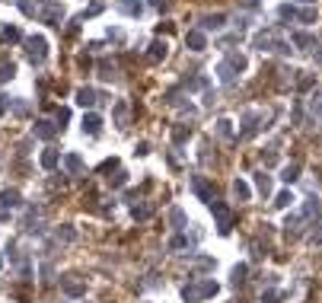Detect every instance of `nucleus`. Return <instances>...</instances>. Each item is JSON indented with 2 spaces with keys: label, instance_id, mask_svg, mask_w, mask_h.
<instances>
[{
  "label": "nucleus",
  "instance_id": "nucleus-1",
  "mask_svg": "<svg viewBox=\"0 0 322 303\" xmlns=\"http://www.w3.org/2000/svg\"><path fill=\"white\" fill-rule=\"evenodd\" d=\"M256 48L258 51H278V55H290V42H284V38L278 35V29H265L256 35Z\"/></svg>",
  "mask_w": 322,
  "mask_h": 303
},
{
  "label": "nucleus",
  "instance_id": "nucleus-2",
  "mask_svg": "<svg viewBox=\"0 0 322 303\" xmlns=\"http://www.w3.org/2000/svg\"><path fill=\"white\" fill-rule=\"evenodd\" d=\"M211 211H214V217H217V230L226 236V233H230V227H233V211H230L226 204H220L217 198L211 201Z\"/></svg>",
  "mask_w": 322,
  "mask_h": 303
},
{
  "label": "nucleus",
  "instance_id": "nucleus-3",
  "mask_svg": "<svg viewBox=\"0 0 322 303\" xmlns=\"http://www.w3.org/2000/svg\"><path fill=\"white\" fill-rule=\"evenodd\" d=\"M26 51H29V61H32V64H45V55H48V48H45V38H42V35L26 38Z\"/></svg>",
  "mask_w": 322,
  "mask_h": 303
},
{
  "label": "nucleus",
  "instance_id": "nucleus-4",
  "mask_svg": "<svg viewBox=\"0 0 322 303\" xmlns=\"http://www.w3.org/2000/svg\"><path fill=\"white\" fill-rule=\"evenodd\" d=\"M217 294V281H201L198 287H185V300L194 303V300H201V297H214Z\"/></svg>",
  "mask_w": 322,
  "mask_h": 303
},
{
  "label": "nucleus",
  "instance_id": "nucleus-5",
  "mask_svg": "<svg viewBox=\"0 0 322 303\" xmlns=\"http://www.w3.org/2000/svg\"><path fill=\"white\" fill-rule=\"evenodd\" d=\"M261 125H265V115H261V112H246V115H243V131H239V137H252L256 131H261Z\"/></svg>",
  "mask_w": 322,
  "mask_h": 303
},
{
  "label": "nucleus",
  "instance_id": "nucleus-6",
  "mask_svg": "<svg viewBox=\"0 0 322 303\" xmlns=\"http://www.w3.org/2000/svg\"><path fill=\"white\" fill-rule=\"evenodd\" d=\"M192 188H194V195H198L201 201H207V204L214 201V188L207 185V179H204V176H192Z\"/></svg>",
  "mask_w": 322,
  "mask_h": 303
},
{
  "label": "nucleus",
  "instance_id": "nucleus-7",
  "mask_svg": "<svg viewBox=\"0 0 322 303\" xmlns=\"http://www.w3.org/2000/svg\"><path fill=\"white\" fill-rule=\"evenodd\" d=\"M217 73H220V83H224V86H236V80H239V73H243V70H236L230 61H224V64L217 67Z\"/></svg>",
  "mask_w": 322,
  "mask_h": 303
},
{
  "label": "nucleus",
  "instance_id": "nucleus-8",
  "mask_svg": "<svg viewBox=\"0 0 322 303\" xmlns=\"http://www.w3.org/2000/svg\"><path fill=\"white\" fill-rule=\"evenodd\" d=\"M185 45H189L192 51H204V48H207V35H204L201 29H192L189 35H185Z\"/></svg>",
  "mask_w": 322,
  "mask_h": 303
},
{
  "label": "nucleus",
  "instance_id": "nucleus-9",
  "mask_svg": "<svg viewBox=\"0 0 322 303\" xmlns=\"http://www.w3.org/2000/svg\"><path fill=\"white\" fill-rule=\"evenodd\" d=\"M226 26V16L224 13H214V16H204L201 19V32H217V29H224Z\"/></svg>",
  "mask_w": 322,
  "mask_h": 303
},
{
  "label": "nucleus",
  "instance_id": "nucleus-10",
  "mask_svg": "<svg viewBox=\"0 0 322 303\" xmlns=\"http://www.w3.org/2000/svg\"><path fill=\"white\" fill-rule=\"evenodd\" d=\"M115 6L122 13H128V16H140V13H144V3H140V0H115Z\"/></svg>",
  "mask_w": 322,
  "mask_h": 303
},
{
  "label": "nucleus",
  "instance_id": "nucleus-11",
  "mask_svg": "<svg viewBox=\"0 0 322 303\" xmlns=\"http://www.w3.org/2000/svg\"><path fill=\"white\" fill-rule=\"evenodd\" d=\"M99 131H102V118L93 115V112H90V115H83V134H93V137H96Z\"/></svg>",
  "mask_w": 322,
  "mask_h": 303
},
{
  "label": "nucleus",
  "instance_id": "nucleus-12",
  "mask_svg": "<svg viewBox=\"0 0 322 303\" xmlns=\"http://www.w3.org/2000/svg\"><path fill=\"white\" fill-rule=\"evenodd\" d=\"M55 131H58V128L51 125V121H35V134H38V137L48 140V137H55Z\"/></svg>",
  "mask_w": 322,
  "mask_h": 303
},
{
  "label": "nucleus",
  "instance_id": "nucleus-13",
  "mask_svg": "<svg viewBox=\"0 0 322 303\" xmlns=\"http://www.w3.org/2000/svg\"><path fill=\"white\" fill-rule=\"evenodd\" d=\"M77 102L83 105V109H90V105H96V93L93 90H77Z\"/></svg>",
  "mask_w": 322,
  "mask_h": 303
},
{
  "label": "nucleus",
  "instance_id": "nucleus-14",
  "mask_svg": "<svg viewBox=\"0 0 322 303\" xmlns=\"http://www.w3.org/2000/svg\"><path fill=\"white\" fill-rule=\"evenodd\" d=\"M256 185L261 195H271V176L268 172H256Z\"/></svg>",
  "mask_w": 322,
  "mask_h": 303
},
{
  "label": "nucleus",
  "instance_id": "nucleus-15",
  "mask_svg": "<svg viewBox=\"0 0 322 303\" xmlns=\"http://www.w3.org/2000/svg\"><path fill=\"white\" fill-rule=\"evenodd\" d=\"M233 195H236V198H239V201H246V198H249V195H252V188H249V185H246V182H243V179H236V182H233Z\"/></svg>",
  "mask_w": 322,
  "mask_h": 303
},
{
  "label": "nucleus",
  "instance_id": "nucleus-16",
  "mask_svg": "<svg viewBox=\"0 0 322 303\" xmlns=\"http://www.w3.org/2000/svg\"><path fill=\"white\" fill-rule=\"evenodd\" d=\"M297 23H303V26L316 23V10H313V6H306V10H300V13H297Z\"/></svg>",
  "mask_w": 322,
  "mask_h": 303
},
{
  "label": "nucleus",
  "instance_id": "nucleus-17",
  "mask_svg": "<svg viewBox=\"0 0 322 303\" xmlns=\"http://www.w3.org/2000/svg\"><path fill=\"white\" fill-rule=\"evenodd\" d=\"M160 58H166V42L157 38V42L150 45V61H160Z\"/></svg>",
  "mask_w": 322,
  "mask_h": 303
},
{
  "label": "nucleus",
  "instance_id": "nucleus-18",
  "mask_svg": "<svg viewBox=\"0 0 322 303\" xmlns=\"http://www.w3.org/2000/svg\"><path fill=\"white\" fill-rule=\"evenodd\" d=\"M19 204V195L16 192H3L0 195V207H16Z\"/></svg>",
  "mask_w": 322,
  "mask_h": 303
},
{
  "label": "nucleus",
  "instance_id": "nucleus-19",
  "mask_svg": "<svg viewBox=\"0 0 322 303\" xmlns=\"http://www.w3.org/2000/svg\"><path fill=\"white\" fill-rule=\"evenodd\" d=\"M42 166H45V169H55V166H58V150H45L42 153Z\"/></svg>",
  "mask_w": 322,
  "mask_h": 303
},
{
  "label": "nucleus",
  "instance_id": "nucleus-20",
  "mask_svg": "<svg viewBox=\"0 0 322 303\" xmlns=\"http://www.w3.org/2000/svg\"><path fill=\"white\" fill-rule=\"evenodd\" d=\"M293 45H300V48H310V45H316V42H313V35H306V32H293Z\"/></svg>",
  "mask_w": 322,
  "mask_h": 303
},
{
  "label": "nucleus",
  "instance_id": "nucleus-21",
  "mask_svg": "<svg viewBox=\"0 0 322 303\" xmlns=\"http://www.w3.org/2000/svg\"><path fill=\"white\" fill-rule=\"evenodd\" d=\"M297 13H300V10H297V6H290V3H281V10H278V16H281V19H297Z\"/></svg>",
  "mask_w": 322,
  "mask_h": 303
},
{
  "label": "nucleus",
  "instance_id": "nucleus-22",
  "mask_svg": "<svg viewBox=\"0 0 322 303\" xmlns=\"http://www.w3.org/2000/svg\"><path fill=\"white\" fill-rule=\"evenodd\" d=\"M297 172H300V166H297V163H290V166H284L281 179H284V182H297Z\"/></svg>",
  "mask_w": 322,
  "mask_h": 303
},
{
  "label": "nucleus",
  "instance_id": "nucleus-23",
  "mask_svg": "<svg viewBox=\"0 0 322 303\" xmlns=\"http://www.w3.org/2000/svg\"><path fill=\"white\" fill-rule=\"evenodd\" d=\"M217 134H220V137H230V134H233V121L220 118V121H217Z\"/></svg>",
  "mask_w": 322,
  "mask_h": 303
},
{
  "label": "nucleus",
  "instance_id": "nucleus-24",
  "mask_svg": "<svg viewBox=\"0 0 322 303\" xmlns=\"http://www.w3.org/2000/svg\"><path fill=\"white\" fill-rule=\"evenodd\" d=\"M169 217H172V227H176V230H185V214L179 211V207H176V211L169 214Z\"/></svg>",
  "mask_w": 322,
  "mask_h": 303
},
{
  "label": "nucleus",
  "instance_id": "nucleus-25",
  "mask_svg": "<svg viewBox=\"0 0 322 303\" xmlns=\"http://www.w3.org/2000/svg\"><path fill=\"white\" fill-rule=\"evenodd\" d=\"M115 121H118V125H125V121H128V105H125V102L115 105Z\"/></svg>",
  "mask_w": 322,
  "mask_h": 303
},
{
  "label": "nucleus",
  "instance_id": "nucleus-26",
  "mask_svg": "<svg viewBox=\"0 0 322 303\" xmlns=\"http://www.w3.org/2000/svg\"><path fill=\"white\" fill-rule=\"evenodd\" d=\"M246 271H249L246 265H236V268H233V284H243V281H246Z\"/></svg>",
  "mask_w": 322,
  "mask_h": 303
},
{
  "label": "nucleus",
  "instance_id": "nucleus-27",
  "mask_svg": "<svg viewBox=\"0 0 322 303\" xmlns=\"http://www.w3.org/2000/svg\"><path fill=\"white\" fill-rule=\"evenodd\" d=\"M290 201H293V195H290V192H281L278 198H274V207H287Z\"/></svg>",
  "mask_w": 322,
  "mask_h": 303
},
{
  "label": "nucleus",
  "instance_id": "nucleus-28",
  "mask_svg": "<svg viewBox=\"0 0 322 303\" xmlns=\"http://www.w3.org/2000/svg\"><path fill=\"white\" fill-rule=\"evenodd\" d=\"M3 38H6V42H19V29H16V26H6V29H3Z\"/></svg>",
  "mask_w": 322,
  "mask_h": 303
},
{
  "label": "nucleus",
  "instance_id": "nucleus-29",
  "mask_svg": "<svg viewBox=\"0 0 322 303\" xmlns=\"http://www.w3.org/2000/svg\"><path fill=\"white\" fill-rule=\"evenodd\" d=\"M67 169H70V172H80V169H83L80 157H73V153H70V157H67Z\"/></svg>",
  "mask_w": 322,
  "mask_h": 303
},
{
  "label": "nucleus",
  "instance_id": "nucleus-30",
  "mask_svg": "<svg viewBox=\"0 0 322 303\" xmlns=\"http://www.w3.org/2000/svg\"><path fill=\"white\" fill-rule=\"evenodd\" d=\"M226 61H230V64L236 67V70H246V58H243V55H230Z\"/></svg>",
  "mask_w": 322,
  "mask_h": 303
},
{
  "label": "nucleus",
  "instance_id": "nucleus-31",
  "mask_svg": "<svg viewBox=\"0 0 322 303\" xmlns=\"http://www.w3.org/2000/svg\"><path fill=\"white\" fill-rule=\"evenodd\" d=\"M281 300V291H268V294H261V303H278Z\"/></svg>",
  "mask_w": 322,
  "mask_h": 303
},
{
  "label": "nucleus",
  "instance_id": "nucleus-32",
  "mask_svg": "<svg viewBox=\"0 0 322 303\" xmlns=\"http://www.w3.org/2000/svg\"><path fill=\"white\" fill-rule=\"evenodd\" d=\"M134 217H137V220H147V217H150V207H147V204L134 207Z\"/></svg>",
  "mask_w": 322,
  "mask_h": 303
},
{
  "label": "nucleus",
  "instance_id": "nucleus-33",
  "mask_svg": "<svg viewBox=\"0 0 322 303\" xmlns=\"http://www.w3.org/2000/svg\"><path fill=\"white\" fill-rule=\"evenodd\" d=\"M13 70H16L13 64H0V80H10V77H13Z\"/></svg>",
  "mask_w": 322,
  "mask_h": 303
},
{
  "label": "nucleus",
  "instance_id": "nucleus-34",
  "mask_svg": "<svg viewBox=\"0 0 322 303\" xmlns=\"http://www.w3.org/2000/svg\"><path fill=\"white\" fill-rule=\"evenodd\" d=\"M189 134H192V128H185V125H182V128H176V144H182Z\"/></svg>",
  "mask_w": 322,
  "mask_h": 303
},
{
  "label": "nucleus",
  "instance_id": "nucleus-35",
  "mask_svg": "<svg viewBox=\"0 0 322 303\" xmlns=\"http://www.w3.org/2000/svg\"><path fill=\"white\" fill-rule=\"evenodd\" d=\"M99 70H102V73H99V77H105V80H112V77H115V67H112V64H102V67H99Z\"/></svg>",
  "mask_w": 322,
  "mask_h": 303
},
{
  "label": "nucleus",
  "instance_id": "nucleus-36",
  "mask_svg": "<svg viewBox=\"0 0 322 303\" xmlns=\"http://www.w3.org/2000/svg\"><path fill=\"white\" fill-rule=\"evenodd\" d=\"M313 115H316V118L322 121V99H319V102H316V99H313Z\"/></svg>",
  "mask_w": 322,
  "mask_h": 303
},
{
  "label": "nucleus",
  "instance_id": "nucleus-37",
  "mask_svg": "<svg viewBox=\"0 0 322 303\" xmlns=\"http://www.w3.org/2000/svg\"><path fill=\"white\" fill-rule=\"evenodd\" d=\"M316 48H319V51H316V64H322V42L316 45Z\"/></svg>",
  "mask_w": 322,
  "mask_h": 303
},
{
  "label": "nucleus",
  "instance_id": "nucleus-38",
  "mask_svg": "<svg viewBox=\"0 0 322 303\" xmlns=\"http://www.w3.org/2000/svg\"><path fill=\"white\" fill-rule=\"evenodd\" d=\"M303 3H313V0H303Z\"/></svg>",
  "mask_w": 322,
  "mask_h": 303
}]
</instances>
